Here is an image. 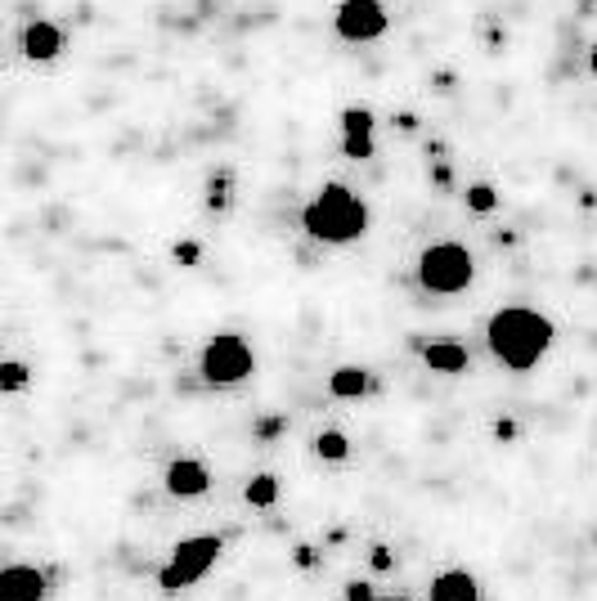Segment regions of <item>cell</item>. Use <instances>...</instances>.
Masks as SVG:
<instances>
[{
    "label": "cell",
    "mask_w": 597,
    "mask_h": 601,
    "mask_svg": "<svg viewBox=\"0 0 597 601\" xmlns=\"http://www.w3.org/2000/svg\"><path fill=\"white\" fill-rule=\"evenodd\" d=\"M486 342L494 351V359L512 373H525V368H535L548 346H553V323L540 314V310H525V305H508L490 319L486 328Z\"/></svg>",
    "instance_id": "obj_1"
},
{
    "label": "cell",
    "mask_w": 597,
    "mask_h": 601,
    "mask_svg": "<svg viewBox=\"0 0 597 601\" xmlns=\"http://www.w3.org/2000/svg\"><path fill=\"white\" fill-rule=\"evenodd\" d=\"M301 225L310 238L319 243H355L364 229H369V207L360 203V197L342 184H323L306 212H301Z\"/></svg>",
    "instance_id": "obj_2"
},
{
    "label": "cell",
    "mask_w": 597,
    "mask_h": 601,
    "mask_svg": "<svg viewBox=\"0 0 597 601\" xmlns=\"http://www.w3.org/2000/svg\"><path fill=\"white\" fill-rule=\"evenodd\" d=\"M477 275V260L468 247L458 243H431L423 256H418V279L427 292H440V297H454L472 283Z\"/></svg>",
    "instance_id": "obj_3"
},
{
    "label": "cell",
    "mask_w": 597,
    "mask_h": 601,
    "mask_svg": "<svg viewBox=\"0 0 597 601\" xmlns=\"http://www.w3.org/2000/svg\"><path fill=\"white\" fill-rule=\"evenodd\" d=\"M221 539L216 534H193V539H180L171 548V561L158 570V588L162 592H180V588H193L198 579H203L216 561H221Z\"/></svg>",
    "instance_id": "obj_4"
},
{
    "label": "cell",
    "mask_w": 597,
    "mask_h": 601,
    "mask_svg": "<svg viewBox=\"0 0 597 601\" xmlns=\"http://www.w3.org/2000/svg\"><path fill=\"white\" fill-rule=\"evenodd\" d=\"M252 351H247V342L238 337V332H221V337H212L207 342V351H203V377L212 382V386H238L247 373H252Z\"/></svg>",
    "instance_id": "obj_5"
},
{
    "label": "cell",
    "mask_w": 597,
    "mask_h": 601,
    "mask_svg": "<svg viewBox=\"0 0 597 601\" xmlns=\"http://www.w3.org/2000/svg\"><path fill=\"white\" fill-rule=\"evenodd\" d=\"M386 23H391V19H386L382 0H342L338 14H333L338 36H342V41H355V45L377 41V36L386 32Z\"/></svg>",
    "instance_id": "obj_6"
},
{
    "label": "cell",
    "mask_w": 597,
    "mask_h": 601,
    "mask_svg": "<svg viewBox=\"0 0 597 601\" xmlns=\"http://www.w3.org/2000/svg\"><path fill=\"white\" fill-rule=\"evenodd\" d=\"M45 575L36 566H6L0 570V601H45Z\"/></svg>",
    "instance_id": "obj_7"
},
{
    "label": "cell",
    "mask_w": 597,
    "mask_h": 601,
    "mask_svg": "<svg viewBox=\"0 0 597 601\" xmlns=\"http://www.w3.org/2000/svg\"><path fill=\"white\" fill-rule=\"evenodd\" d=\"M212 485V472H207V462H198V458H175L167 466V490L175 498H198V494H207Z\"/></svg>",
    "instance_id": "obj_8"
},
{
    "label": "cell",
    "mask_w": 597,
    "mask_h": 601,
    "mask_svg": "<svg viewBox=\"0 0 597 601\" xmlns=\"http://www.w3.org/2000/svg\"><path fill=\"white\" fill-rule=\"evenodd\" d=\"M431 601H481V583L472 570H440L431 579Z\"/></svg>",
    "instance_id": "obj_9"
},
{
    "label": "cell",
    "mask_w": 597,
    "mask_h": 601,
    "mask_svg": "<svg viewBox=\"0 0 597 601\" xmlns=\"http://www.w3.org/2000/svg\"><path fill=\"white\" fill-rule=\"evenodd\" d=\"M58 50H63V32H58L54 23H45V19L28 23V32H23V54H28V58L45 63V58H54Z\"/></svg>",
    "instance_id": "obj_10"
},
{
    "label": "cell",
    "mask_w": 597,
    "mask_h": 601,
    "mask_svg": "<svg viewBox=\"0 0 597 601\" xmlns=\"http://www.w3.org/2000/svg\"><path fill=\"white\" fill-rule=\"evenodd\" d=\"M423 364L431 373H462L468 368V346H458V342H431L423 346Z\"/></svg>",
    "instance_id": "obj_11"
},
{
    "label": "cell",
    "mask_w": 597,
    "mask_h": 601,
    "mask_svg": "<svg viewBox=\"0 0 597 601\" xmlns=\"http://www.w3.org/2000/svg\"><path fill=\"white\" fill-rule=\"evenodd\" d=\"M328 390L338 399H360L369 390V373L355 368V364H342V368H333V377H328Z\"/></svg>",
    "instance_id": "obj_12"
},
{
    "label": "cell",
    "mask_w": 597,
    "mask_h": 601,
    "mask_svg": "<svg viewBox=\"0 0 597 601\" xmlns=\"http://www.w3.org/2000/svg\"><path fill=\"white\" fill-rule=\"evenodd\" d=\"M247 503L252 507H275L279 503V481L275 476H252L247 481Z\"/></svg>",
    "instance_id": "obj_13"
},
{
    "label": "cell",
    "mask_w": 597,
    "mask_h": 601,
    "mask_svg": "<svg viewBox=\"0 0 597 601\" xmlns=\"http://www.w3.org/2000/svg\"><path fill=\"white\" fill-rule=\"evenodd\" d=\"M315 453H319V458H328V462H347L351 440H347L342 431H323V436L315 440Z\"/></svg>",
    "instance_id": "obj_14"
},
{
    "label": "cell",
    "mask_w": 597,
    "mask_h": 601,
    "mask_svg": "<svg viewBox=\"0 0 597 601\" xmlns=\"http://www.w3.org/2000/svg\"><path fill=\"white\" fill-rule=\"evenodd\" d=\"M23 386H28V364L23 359H6V364H0V390L14 395Z\"/></svg>",
    "instance_id": "obj_15"
},
{
    "label": "cell",
    "mask_w": 597,
    "mask_h": 601,
    "mask_svg": "<svg viewBox=\"0 0 597 601\" xmlns=\"http://www.w3.org/2000/svg\"><path fill=\"white\" fill-rule=\"evenodd\" d=\"M468 207H472L477 216L494 212V207H499V193H494V184H472V189H468Z\"/></svg>",
    "instance_id": "obj_16"
},
{
    "label": "cell",
    "mask_w": 597,
    "mask_h": 601,
    "mask_svg": "<svg viewBox=\"0 0 597 601\" xmlns=\"http://www.w3.org/2000/svg\"><path fill=\"white\" fill-rule=\"evenodd\" d=\"M342 130H347V136H373V112L369 108H347L342 112Z\"/></svg>",
    "instance_id": "obj_17"
},
{
    "label": "cell",
    "mask_w": 597,
    "mask_h": 601,
    "mask_svg": "<svg viewBox=\"0 0 597 601\" xmlns=\"http://www.w3.org/2000/svg\"><path fill=\"white\" fill-rule=\"evenodd\" d=\"M342 153L355 158V162L373 158V136H342Z\"/></svg>",
    "instance_id": "obj_18"
},
{
    "label": "cell",
    "mask_w": 597,
    "mask_h": 601,
    "mask_svg": "<svg viewBox=\"0 0 597 601\" xmlns=\"http://www.w3.org/2000/svg\"><path fill=\"white\" fill-rule=\"evenodd\" d=\"M369 561H373V570H391V566H395V557H391V548H386V544H373Z\"/></svg>",
    "instance_id": "obj_19"
},
{
    "label": "cell",
    "mask_w": 597,
    "mask_h": 601,
    "mask_svg": "<svg viewBox=\"0 0 597 601\" xmlns=\"http://www.w3.org/2000/svg\"><path fill=\"white\" fill-rule=\"evenodd\" d=\"M347 601H377V597H373L369 583H351V588H347Z\"/></svg>",
    "instance_id": "obj_20"
},
{
    "label": "cell",
    "mask_w": 597,
    "mask_h": 601,
    "mask_svg": "<svg viewBox=\"0 0 597 601\" xmlns=\"http://www.w3.org/2000/svg\"><path fill=\"white\" fill-rule=\"evenodd\" d=\"M588 68H593V77H597V45L588 50Z\"/></svg>",
    "instance_id": "obj_21"
},
{
    "label": "cell",
    "mask_w": 597,
    "mask_h": 601,
    "mask_svg": "<svg viewBox=\"0 0 597 601\" xmlns=\"http://www.w3.org/2000/svg\"><path fill=\"white\" fill-rule=\"evenodd\" d=\"M377 601H386V597H377ZM395 601H401V597H395Z\"/></svg>",
    "instance_id": "obj_22"
}]
</instances>
